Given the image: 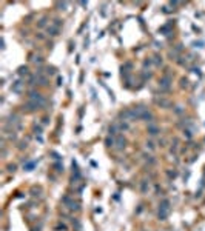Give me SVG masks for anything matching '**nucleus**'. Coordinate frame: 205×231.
Returning a JSON list of instances; mask_svg holds the SVG:
<instances>
[{"instance_id": "obj_2", "label": "nucleus", "mask_w": 205, "mask_h": 231, "mask_svg": "<svg viewBox=\"0 0 205 231\" xmlns=\"http://www.w3.org/2000/svg\"><path fill=\"white\" fill-rule=\"evenodd\" d=\"M170 82H171L170 76H165V77L161 80V88H162V89H168V88H170Z\"/></svg>"}, {"instance_id": "obj_1", "label": "nucleus", "mask_w": 205, "mask_h": 231, "mask_svg": "<svg viewBox=\"0 0 205 231\" xmlns=\"http://www.w3.org/2000/svg\"><path fill=\"white\" fill-rule=\"evenodd\" d=\"M168 213H170V202L168 200H164L162 203H161V210H159V219H165L167 216H168Z\"/></svg>"}, {"instance_id": "obj_4", "label": "nucleus", "mask_w": 205, "mask_h": 231, "mask_svg": "<svg viewBox=\"0 0 205 231\" xmlns=\"http://www.w3.org/2000/svg\"><path fill=\"white\" fill-rule=\"evenodd\" d=\"M148 129H150V134H153V136L157 134V128H156V126H150Z\"/></svg>"}, {"instance_id": "obj_3", "label": "nucleus", "mask_w": 205, "mask_h": 231, "mask_svg": "<svg viewBox=\"0 0 205 231\" xmlns=\"http://www.w3.org/2000/svg\"><path fill=\"white\" fill-rule=\"evenodd\" d=\"M116 145H117V148H119V150L125 147V139H123L122 136H119V137L116 139Z\"/></svg>"}, {"instance_id": "obj_5", "label": "nucleus", "mask_w": 205, "mask_h": 231, "mask_svg": "<svg viewBox=\"0 0 205 231\" xmlns=\"http://www.w3.org/2000/svg\"><path fill=\"white\" fill-rule=\"evenodd\" d=\"M26 71H28V68H26V66H25V68L22 66V68L19 69V74H26Z\"/></svg>"}]
</instances>
